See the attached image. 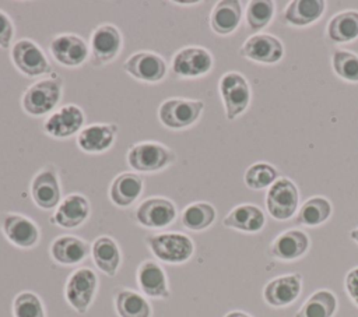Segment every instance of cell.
<instances>
[{
  "label": "cell",
  "mask_w": 358,
  "mask_h": 317,
  "mask_svg": "<svg viewBox=\"0 0 358 317\" xmlns=\"http://www.w3.org/2000/svg\"><path fill=\"white\" fill-rule=\"evenodd\" d=\"M63 81L59 75L41 78L31 84L22 94L21 106L29 116H45L52 113L60 102Z\"/></svg>",
  "instance_id": "obj_1"
},
{
  "label": "cell",
  "mask_w": 358,
  "mask_h": 317,
  "mask_svg": "<svg viewBox=\"0 0 358 317\" xmlns=\"http://www.w3.org/2000/svg\"><path fill=\"white\" fill-rule=\"evenodd\" d=\"M127 165L143 173L159 172L175 163L176 154L168 145L158 141H141L133 144L126 155Z\"/></svg>",
  "instance_id": "obj_2"
},
{
  "label": "cell",
  "mask_w": 358,
  "mask_h": 317,
  "mask_svg": "<svg viewBox=\"0 0 358 317\" xmlns=\"http://www.w3.org/2000/svg\"><path fill=\"white\" fill-rule=\"evenodd\" d=\"M145 244L155 258L168 264H182L194 253L193 240L179 232L157 233L145 237Z\"/></svg>",
  "instance_id": "obj_3"
},
{
  "label": "cell",
  "mask_w": 358,
  "mask_h": 317,
  "mask_svg": "<svg viewBox=\"0 0 358 317\" xmlns=\"http://www.w3.org/2000/svg\"><path fill=\"white\" fill-rule=\"evenodd\" d=\"M203 110V101L168 98L158 108V119L169 130H183L193 126L200 119Z\"/></svg>",
  "instance_id": "obj_4"
},
{
  "label": "cell",
  "mask_w": 358,
  "mask_h": 317,
  "mask_svg": "<svg viewBox=\"0 0 358 317\" xmlns=\"http://www.w3.org/2000/svg\"><path fill=\"white\" fill-rule=\"evenodd\" d=\"M218 89L228 120H235L248 109L252 98V91L248 80L241 73H225L220 78Z\"/></svg>",
  "instance_id": "obj_5"
},
{
  "label": "cell",
  "mask_w": 358,
  "mask_h": 317,
  "mask_svg": "<svg viewBox=\"0 0 358 317\" xmlns=\"http://www.w3.org/2000/svg\"><path fill=\"white\" fill-rule=\"evenodd\" d=\"M98 289L96 274L87 267L73 271L64 285V297L78 314L87 313Z\"/></svg>",
  "instance_id": "obj_6"
},
{
  "label": "cell",
  "mask_w": 358,
  "mask_h": 317,
  "mask_svg": "<svg viewBox=\"0 0 358 317\" xmlns=\"http://www.w3.org/2000/svg\"><path fill=\"white\" fill-rule=\"evenodd\" d=\"M14 67L25 77L50 74L52 66L43 49L32 39H18L10 52Z\"/></svg>",
  "instance_id": "obj_7"
},
{
  "label": "cell",
  "mask_w": 358,
  "mask_h": 317,
  "mask_svg": "<svg viewBox=\"0 0 358 317\" xmlns=\"http://www.w3.org/2000/svg\"><path fill=\"white\" fill-rule=\"evenodd\" d=\"M299 202V191L296 184L288 177H280L273 183L266 194V208L271 218L277 221L289 219Z\"/></svg>",
  "instance_id": "obj_8"
},
{
  "label": "cell",
  "mask_w": 358,
  "mask_h": 317,
  "mask_svg": "<svg viewBox=\"0 0 358 317\" xmlns=\"http://www.w3.org/2000/svg\"><path fill=\"white\" fill-rule=\"evenodd\" d=\"M123 46L120 29L113 24H101L90 38V53L94 66H103L117 57Z\"/></svg>",
  "instance_id": "obj_9"
},
{
  "label": "cell",
  "mask_w": 358,
  "mask_h": 317,
  "mask_svg": "<svg viewBox=\"0 0 358 317\" xmlns=\"http://www.w3.org/2000/svg\"><path fill=\"white\" fill-rule=\"evenodd\" d=\"M214 59L203 46H185L172 56V71L180 78L203 77L213 68Z\"/></svg>",
  "instance_id": "obj_10"
},
{
  "label": "cell",
  "mask_w": 358,
  "mask_h": 317,
  "mask_svg": "<svg viewBox=\"0 0 358 317\" xmlns=\"http://www.w3.org/2000/svg\"><path fill=\"white\" fill-rule=\"evenodd\" d=\"M123 70L137 81L154 84L165 78L168 66L161 54L151 50H138L124 60Z\"/></svg>",
  "instance_id": "obj_11"
},
{
  "label": "cell",
  "mask_w": 358,
  "mask_h": 317,
  "mask_svg": "<svg viewBox=\"0 0 358 317\" xmlns=\"http://www.w3.org/2000/svg\"><path fill=\"white\" fill-rule=\"evenodd\" d=\"M31 197L41 209H53L62 201V186L57 169L48 163L31 180Z\"/></svg>",
  "instance_id": "obj_12"
},
{
  "label": "cell",
  "mask_w": 358,
  "mask_h": 317,
  "mask_svg": "<svg viewBox=\"0 0 358 317\" xmlns=\"http://www.w3.org/2000/svg\"><path fill=\"white\" fill-rule=\"evenodd\" d=\"M85 115L83 109L74 103H67L53 110L43 121L45 134L53 138H69L78 134L84 128Z\"/></svg>",
  "instance_id": "obj_13"
},
{
  "label": "cell",
  "mask_w": 358,
  "mask_h": 317,
  "mask_svg": "<svg viewBox=\"0 0 358 317\" xmlns=\"http://www.w3.org/2000/svg\"><path fill=\"white\" fill-rule=\"evenodd\" d=\"M52 57L64 67H80L90 56V45L77 34L56 35L49 45Z\"/></svg>",
  "instance_id": "obj_14"
},
{
  "label": "cell",
  "mask_w": 358,
  "mask_h": 317,
  "mask_svg": "<svg viewBox=\"0 0 358 317\" xmlns=\"http://www.w3.org/2000/svg\"><path fill=\"white\" fill-rule=\"evenodd\" d=\"M176 219V205L166 197L154 196L140 202L136 209V221L150 229L169 226Z\"/></svg>",
  "instance_id": "obj_15"
},
{
  "label": "cell",
  "mask_w": 358,
  "mask_h": 317,
  "mask_svg": "<svg viewBox=\"0 0 358 317\" xmlns=\"http://www.w3.org/2000/svg\"><path fill=\"white\" fill-rule=\"evenodd\" d=\"M1 232L10 243L20 249H31L36 246L41 237L38 225L31 218L15 212L3 215Z\"/></svg>",
  "instance_id": "obj_16"
},
{
  "label": "cell",
  "mask_w": 358,
  "mask_h": 317,
  "mask_svg": "<svg viewBox=\"0 0 358 317\" xmlns=\"http://www.w3.org/2000/svg\"><path fill=\"white\" fill-rule=\"evenodd\" d=\"M239 54L257 63L274 64L282 59L284 45L274 35L256 34L243 42L239 47Z\"/></svg>",
  "instance_id": "obj_17"
},
{
  "label": "cell",
  "mask_w": 358,
  "mask_h": 317,
  "mask_svg": "<svg viewBox=\"0 0 358 317\" xmlns=\"http://www.w3.org/2000/svg\"><path fill=\"white\" fill-rule=\"evenodd\" d=\"M91 214V204L88 198L80 193H71L66 196L53 215L50 216V222L64 229H74L81 226Z\"/></svg>",
  "instance_id": "obj_18"
},
{
  "label": "cell",
  "mask_w": 358,
  "mask_h": 317,
  "mask_svg": "<svg viewBox=\"0 0 358 317\" xmlns=\"http://www.w3.org/2000/svg\"><path fill=\"white\" fill-rule=\"evenodd\" d=\"M302 290V275L285 274L266 283L263 289L264 302L273 307H284L294 303Z\"/></svg>",
  "instance_id": "obj_19"
},
{
  "label": "cell",
  "mask_w": 358,
  "mask_h": 317,
  "mask_svg": "<svg viewBox=\"0 0 358 317\" xmlns=\"http://www.w3.org/2000/svg\"><path fill=\"white\" fill-rule=\"evenodd\" d=\"M137 285L141 292L154 299H168L171 296L166 274L154 260L143 261L137 268Z\"/></svg>",
  "instance_id": "obj_20"
},
{
  "label": "cell",
  "mask_w": 358,
  "mask_h": 317,
  "mask_svg": "<svg viewBox=\"0 0 358 317\" xmlns=\"http://www.w3.org/2000/svg\"><path fill=\"white\" fill-rule=\"evenodd\" d=\"M116 133L117 126L113 123L90 124L77 134V145L87 154H102L113 145Z\"/></svg>",
  "instance_id": "obj_21"
},
{
  "label": "cell",
  "mask_w": 358,
  "mask_h": 317,
  "mask_svg": "<svg viewBox=\"0 0 358 317\" xmlns=\"http://www.w3.org/2000/svg\"><path fill=\"white\" fill-rule=\"evenodd\" d=\"M309 244V236L303 230L288 229L273 240L268 254L281 261H292L306 254Z\"/></svg>",
  "instance_id": "obj_22"
},
{
  "label": "cell",
  "mask_w": 358,
  "mask_h": 317,
  "mask_svg": "<svg viewBox=\"0 0 358 317\" xmlns=\"http://www.w3.org/2000/svg\"><path fill=\"white\" fill-rule=\"evenodd\" d=\"M143 179L134 172H123L117 175L108 190L109 200L119 208L130 207L143 193Z\"/></svg>",
  "instance_id": "obj_23"
},
{
  "label": "cell",
  "mask_w": 358,
  "mask_h": 317,
  "mask_svg": "<svg viewBox=\"0 0 358 317\" xmlns=\"http://www.w3.org/2000/svg\"><path fill=\"white\" fill-rule=\"evenodd\" d=\"M90 251L91 249L88 243L73 235L57 236L49 247V253L53 261L62 265L78 264L88 256Z\"/></svg>",
  "instance_id": "obj_24"
},
{
  "label": "cell",
  "mask_w": 358,
  "mask_h": 317,
  "mask_svg": "<svg viewBox=\"0 0 358 317\" xmlns=\"http://www.w3.org/2000/svg\"><path fill=\"white\" fill-rule=\"evenodd\" d=\"M266 223L264 212L253 204H241L234 207L222 219L225 228L236 229L246 233L260 232Z\"/></svg>",
  "instance_id": "obj_25"
},
{
  "label": "cell",
  "mask_w": 358,
  "mask_h": 317,
  "mask_svg": "<svg viewBox=\"0 0 358 317\" xmlns=\"http://www.w3.org/2000/svg\"><path fill=\"white\" fill-rule=\"evenodd\" d=\"M242 4L238 0H221L210 13V27L218 35H229L239 27Z\"/></svg>",
  "instance_id": "obj_26"
},
{
  "label": "cell",
  "mask_w": 358,
  "mask_h": 317,
  "mask_svg": "<svg viewBox=\"0 0 358 317\" xmlns=\"http://www.w3.org/2000/svg\"><path fill=\"white\" fill-rule=\"evenodd\" d=\"M92 261L99 271L108 277H115L120 263L122 254L117 243L110 236H99L91 246Z\"/></svg>",
  "instance_id": "obj_27"
},
{
  "label": "cell",
  "mask_w": 358,
  "mask_h": 317,
  "mask_svg": "<svg viewBox=\"0 0 358 317\" xmlns=\"http://www.w3.org/2000/svg\"><path fill=\"white\" fill-rule=\"evenodd\" d=\"M326 10V1L323 0H294L284 13L282 21L292 27H306L316 22Z\"/></svg>",
  "instance_id": "obj_28"
},
{
  "label": "cell",
  "mask_w": 358,
  "mask_h": 317,
  "mask_svg": "<svg viewBox=\"0 0 358 317\" xmlns=\"http://www.w3.org/2000/svg\"><path fill=\"white\" fill-rule=\"evenodd\" d=\"M327 38L336 43L355 40L358 38V11L345 10L334 14L327 24Z\"/></svg>",
  "instance_id": "obj_29"
},
{
  "label": "cell",
  "mask_w": 358,
  "mask_h": 317,
  "mask_svg": "<svg viewBox=\"0 0 358 317\" xmlns=\"http://www.w3.org/2000/svg\"><path fill=\"white\" fill-rule=\"evenodd\" d=\"M337 311V297L329 289L312 293L295 313V317H333Z\"/></svg>",
  "instance_id": "obj_30"
},
{
  "label": "cell",
  "mask_w": 358,
  "mask_h": 317,
  "mask_svg": "<svg viewBox=\"0 0 358 317\" xmlns=\"http://www.w3.org/2000/svg\"><path fill=\"white\" fill-rule=\"evenodd\" d=\"M115 309L119 317H151L152 313L148 300L131 289H119L115 293Z\"/></svg>",
  "instance_id": "obj_31"
},
{
  "label": "cell",
  "mask_w": 358,
  "mask_h": 317,
  "mask_svg": "<svg viewBox=\"0 0 358 317\" xmlns=\"http://www.w3.org/2000/svg\"><path fill=\"white\" fill-rule=\"evenodd\" d=\"M331 215V202L322 196H315L306 200L299 208L294 222L303 226H319Z\"/></svg>",
  "instance_id": "obj_32"
},
{
  "label": "cell",
  "mask_w": 358,
  "mask_h": 317,
  "mask_svg": "<svg viewBox=\"0 0 358 317\" xmlns=\"http://www.w3.org/2000/svg\"><path fill=\"white\" fill-rule=\"evenodd\" d=\"M217 218V211L213 204L196 201L189 204L182 212V225L193 232H200L210 228Z\"/></svg>",
  "instance_id": "obj_33"
},
{
  "label": "cell",
  "mask_w": 358,
  "mask_h": 317,
  "mask_svg": "<svg viewBox=\"0 0 358 317\" xmlns=\"http://www.w3.org/2000/svg\"><path fill=\"white\" fill-rule=\"evenodd\" d=\"M278 175V170L271 163L255 162L245 170L243 182L252 190H262L275 183L280 179Z\"/></svg>",
  "instance_id": "obj_34"
},
{
  "label": "cell",
  "mask_w": 358,
  "mask_h": 317,
  "mask_svg": "<svg viewBox=\"0 0 358 317\" xmlns=\"http://www.w3.org/2000/svg\"><path fill=\"white\" fill-rule=\"evenodd\" d=\"M275 13V4L271 0H252L246 7V24L249 29L259 31L267 27Z\"/></svg>",
  "instance_id": "obj_35"
},
{
  "label": "cell",
  "mask_w": 358,
  "mask_h": 317,
  "mask_svg": "<svg viewBox=\"0 0 358 317\" xmlns=\"http://www.w3.org/2000/svg\"><path fill=\"white\" fill-rule=\"evenodd\" d=\"M13 316L14 317H46L45 307L41 297L31 292H20L13 300Z\"/></svg>",
  "instance_id": "obj_36"
},
{
  "label": "cell",
  "mask_w": 358,
  "mask_h": 317,
  "mask_svg": "<svg viewBox=\"0 0 358 317\" xmlns=\"http://www.w3.org/2000/svg\"><path fill=\"white\" fill-rule=\"evenodd\" d=\"M331 67L340 78L358 82V54L338 49L331 56Z\"/></svg>",
  "instance_id": "obj_37"
},
{
  "label": "cell",
  "mask_w": 358,
  "mask_h": 317,
  "mask_svg": "<svg viewBox=\"0 0 358 317\" xmlns=\"http://www.w3.org/2000/svg\"><path fill=\"white\" fill-rule=\"evenodd\" d=\"M14 38V24L10 15L0 8V49H8Z\"/></svg>",
  "instance_id": "obj_38"
},
{
  "label": "cell",
  "mask_w": 358,
  "mask_h": 317,
  "mask_svg": "<svg viewBox=\"0 0 358 317\" xmlns=\"http://www.w3.org/2000/svg\"><path fill=\"white\" fill-rule=\"evenodd\" d=\"M344 289L350 299L358 306V267L351 268L344 278Z\"/></svg>",
  "instance_id": "obj_39"
},
{
  "label": "cell",
  "mask_w": 358,
  "mask_h": 317,
  "mask_svg": "<svg viewBox=\"0 0 358 317\" xmlns=\"http://www.w3.org/2000/svg\"><path fill=\"white\" fill-rule=\"evenodd\" d=\"M224 317H252V316L245 311H241V310H234V311L227 313Z\"/></svg>",
  "instance_id": "obj_40"
},
{
  "label": "cell",
  "mask_w": 358,
  "mask_h": 317,
  "mask_svg": "<svg viewBox=\"0 0 358 317\" xmlns=\"http://www.w3.org/2000/svg\"><path fill=\"white\" fill-rule=\"evenodd\" d=\"M350 237L358 244V228H355V229H352V230L350 232Z\"/></svg>",
  "instance_id": "obj_41"
},
{
  "label": "cell",
  "mask_w": 358,
  "mask_h": 317,
  "mask_svg": "<svg viewBox=\"0 0 358 317\" xmlns=\"http://www.w3.org/2000/svg\"><path fill=\"white\" fill-rule=\"evenodd\" d=\"M173 3L175 4H193L194 6V4H199L200 1H173Z\"/></svg>",
  "instance_id": "obj_42"
}]
</instances>
